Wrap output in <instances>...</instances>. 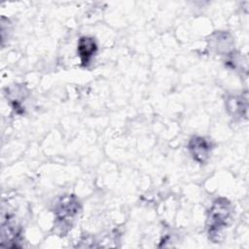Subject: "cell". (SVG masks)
Masks as SVG:
<instances>
[{
    "mask_svg": "<svg viewBox=\"0 0 249 249\" xmlns=\"http://www.w3.org/2000/svg\"><path fill=\"white\" fill-rule=\"evenodd\" d=\"M231 214V204L225 198L216 200L212 205L209 211L207 225H208L209 237L214 242H218V240H220V235L222 231L225 230V228L229 224Z\"/></svg>",
    "mask_w": 249,
    "mask_h": 249,
    "instance_id": "6da1fadb",
    "label": "cell"
},
{
    "mask_svg": "<svg viewBox=\"0 0 249 249\" xmlns=\"http://www.w3.org/2000/svg\"><path fill=\"white\" fill-rule=\"evenodd\" d=\"M189 149L196 161L198 163H204L209 157L210 144L205 138L196 136L191 139Z\"/></svg>",
    "mask_w": 249,
    "mask_h": 249,
    "instance_id": "7a4b0ae2",
    "label": "cell"
},
{
    "mask_svg": "<svg viewBox=\"0 0 249 249\" xmlns=\"http://www.w3.org/2000/svg\"><path fill=\"white\" fill-rule=\"evenodd\" d=\"M79 210V203L74 196H65L56 208V216L59 221L65 222L73 218Z\"/></svg>",
    "mask_w": 249,
    "mask_h": 249,
    "instance_id": "3957f363",
    "label": "cell"
},
{
    "mask_svg": "<svg viewBox=\"0 0 249 249\" xmlns=\"http://www.w3.org/2000/svg\"><path fill=\"white\" fill-rule=\"evenodd\" d=\"M96 52V44L91 37H82L78 43V53L83 65H87Z\"/></svg>",
    "mask_w": 249,
    "mask_h": 249,
    "instance_id": "277c9868",
    "label": "cell"
}]
</instances>
